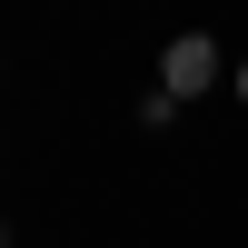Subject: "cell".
<instances>
[{
	"label": "cell",
	"instance_id": "3957f363",
	"mask_svg": "<svg viewBox=\"0 0 248 248\" xmlns=\"http://www.w3.org/2000/svg\"><path fill=\"white\" fill-rule=\"evenodd\" d=\"M0 248H10V238H0Z\"/></svg>",
	"mask_w": 248,
	"mask_h": 248
},
{
	"label": "cell",
	"instance_id": "7a4b0ae2",
	"mask_svg": "<svg viewBox=\"0 0 248 248\" xmlns=\"http://www.w3.org/2000/svg\"><path fill=\"white\" fill-rule=\"evenodd\" d=\"M238 99H248V60H238Z\"/></svg>",
	"mask_w": 248,
	"mask_h": 248
},
{
	"label": "cell",
	"instance_id": "6da1fadb",
	"mask_svg": "<svg viewBox=\"0 0 248 248\" xmlns=\"http://www.w3.org/2000/svg\"><path fill=\"white\" fill-rule=\"evenodd\" d=\"M209 79H218V40H209V30H189V40L159 50V90H169V99H199Z\"/></svg>",
	"mask_w": 248,
	"mask_h": 248
}]
</instances>
